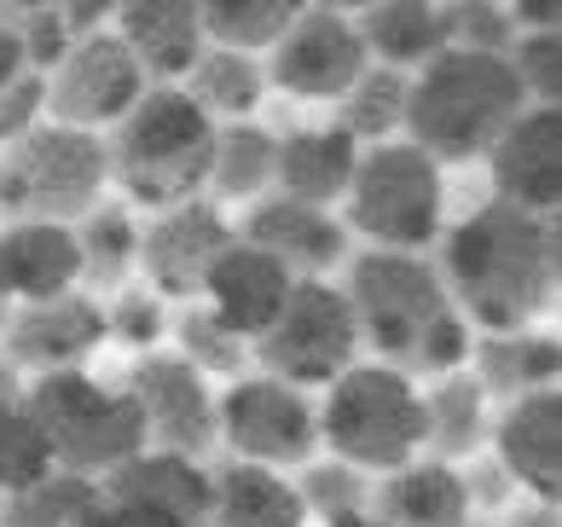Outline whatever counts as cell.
<instances>
[{
	"mask_svg": "<svg viewBox=\"0 0 562 527\" xmlns=\"http://www.w3.org/2000/svg\"><path fill=\"white\" fill-rule=\"evenodd\" d=\"M475 360V383L482 394H505V400H522L539 389H557V371H562V348L557 336H539V330H516V336H475L470 348Z\"/></svg>",
	"mask_w": 562,
	"mask_h": 527,
	"instance_id": "cell-27",
	"label": "cell"
},
{
	"mask_svg": "<svg viewBox=\"0 0 562 527\" xmlns=\"http://www.w3.org/2000/svg\"><path fill=\"white\" fill-rule=\"evenodd\" d=\"M105 186H111L105 134L41 122L35 134L0 152V215L7 221L76 226L93 203H105Z\"/></svg>",
	"mask_w": 562,
	"mask_h": 527,
	"instance_id": "cell-8",
	"label": "cell"
},
{
	"mask_svg": "<svg viewBox=\"0 0 562 527\" xmlns=\"http://www.w3.org/2000/svg\"><path fill=\"white\" fill-rule=\"evenodd\" d=\"M406 88H412V76L371 65V70L342 93V122H337V128L360 145V152H366V145L401 139V128H406Z\"/></svg>",
	"mask_w": 562,
	"mask_h": 527,
	"instance_id": "cell-33",
	"label": "cell"
},
{
	"mask_svg": "<svg viewBox=\"0 0 562 527\" xmlns=\"http://www.w3.org/2000/svg\"><path fill=\"white\" fill-rule=\"evenodd\" d=\"M371 70V53L360 41L348 7H296L290 30L279 35V47L267 53V88H279L290 99H337Z\"/></svg>",
	"mask_w": 562,
	"mask_h": 527,
	"instance_id": "cell-11",
	"label": "cell"
},
{
	"mask_svg": "<svg viewBox=\"0 0 562 527\" xmlns=\"http://www.w3.org/2000/svg\"><path fill=\"white\" fill-rule=\"evenodd\" d=\"M353 162H360V145L342 128H296V134H279L273 186H279V198L330 209V203H342L348 180H353Z\"/></svg>",
	"mask_w": 562,
	"mask_h": 527,
	"instance_id": "cell-24",
	"label": "cell"
},
{
	"mask_svg": "<svg viewBox=\"0 0 562 527\" xmlns=\"http://www.w3.org/2000/svg\"><path fill=\"white\" fill-rule=\"evenodd\" d=\"M510 41H516L510 7H498V0H464V7H452V47H464V53H498V58H505Z\"/></svg>",
	"mask_w": 562,
	"mask_h": 527,
	"instance_id": "cell-40",
	"label": "cell"
},
{
	"mask_svg": "<svg viewBox=\"0 0 562 527\" xmlns=\"http://www.w3.org/2000/svg\"><path fill=\"white\" fill-rule=\"evenodd\" d=\"M198 18H203V41L210 47L267 58L279 47V35L290 30L296 7L290 0H210V7H198Z\"/></svg>",
	"mask_w": 562,
	"mask_h": 527,
	"instance_id": "cell-32",
	"label": "cell"
},
{
	"mask_svg": "<svg viewBox=\"0 0 562 527\" xmlns=\"http://www.w3.org/2000/svg\"><path fill=\"white\" fill-rule=\"evenodd\" d=\"M261 256H273L290 279H325L330 267L348 261V226L330 209L296 203V198H261L249 203V221L238 232Z\"/></svg>",
	"mask_w": 562,
	"mask_h": 527,
	"instance_id": "cell-17",
	"label": "cell"
},
{
	"mask_svg": "<svg viewBox=\"0 0 562 527\" xmlns=\"http://www.w3.org/2000/svg\"><path fill=\"white\" fill-rule=\"evenodd\" d=\"M435 244V272L470 330L516 336L557 302V215H528L487 198Z\"/></svg>",
	"mask_w": 562,
	"mask_h": 527,
	"instance_id": "cell-1",
	"label": "cell"
},
{
	"mask_svg": "<svg viewBox=\"0 0 562 527\" xmlns=\"http://www.w3.org/2000/svg\"><path fill=\"white\" fill-rule=\"evenodd\" d=\"M0 343H7V366L12 371H81V360L105 343V307L93 296H53L35 307H18L12 325H0Z\"/></svg>",
	"mask_w": 562,
	"mask_h": 527,
	"instance_id": "cell-16",
	"label": "cell"
},
{
	"mask_svg": "<svg viewBox=\"0 0 562 527\" xmlns=\"http://www.w3.org/2000/svg\"><path fill=\"white\" fill-rule=\"evenodd\" d=\"M76 256H81V279L88 284H116L128 279V267L139 261V226L128 203H93L76 226Z\"/></svg>",
	"mask_w": 562,
	"mask_h": 527,
	"instance_id": "cell-31",
	"label": "cell"
},
{
	"mask_svg": "<svg viewBox=\"0 0 562 527\" xmlns=\"http://www.w3.org/2000/svg\"><path fill=\"white\" fill-rule=\"evenodd\" d=\"M522 111L528 93L510 58L447 47L406 88V139L429 162H482Z\"/></svg>",
	"mask_w": 562,
	"mask_h": 527,
	"instance_id": "cell-3",
	"label": "cell"
},
{
	"mask_svg": "<svg viewBox=\"0 0 562 527\" xmlns=\"http://www.w3.org/2000/svg\"><path fill=\"white\" fill-rule=\"evenodd\" d=\"M76 527H192V522H175V516H157V511H139V504H116L99 493L93 511L81 516Z\"/></svg>",
	"mask_w": 562,
	"mask_h": 527,
	"instance_id": "cell-43",
	"label": "cell"
},
{
	"mask_svg": "<svg viewBox=\"0 0 562 527\" xmlns=\"http://www.w3.org/2000/svg\"><path fill=\"white\" fill-rule=\"evenodd\" d=\"M238 232L226 226V215L210 198H192V203H175L139 232V267H145V290L151 296H169V302H192L203 296V279L210 267L226 256Z\"/></svg>",
	"mask_w": 562,
	"mask_h": 527,
	"instance_id": "cell-14",
	"label": "cell"
},
{
	"mask_svg": "<svg viewBox=\"0 0 562 527\" xmlns=\"http://www.w3.org/2000/svg\"><path fill=\"white\" fill-rule=\"evenodd\" d=\"M290 290H296V279H290L273 256H261L256 244L233 238V244H226V256L210 267V279H203V307H210L215 319L238 336V343L256 348L267 336V325L284 313Z\"/></svg>",
	"mask_w": 562,
	"mask_h": 527,
	"instance_id": "cell-18",
	"label": "cell"
},
{
	"mask_svg": "<svg viewBox=\"0 0 562 527\" xmlns=\"http://www.w3.org/2000/svg\"><path fill=\"white\" fill-rule=\"evenodd\" d=\"M99 493L116 498V504H139V511H157V516H175V522L210 527L215 481H210V463H203V458H180V452L145 447L139 458L122 463L116 475L99 481Z\"/></svg>",
	"mask_w": 562,
	"mask_h": 527,
	"instance_id": "cell-22",
	"label": "cell"
},
{
	"mask_svg": "<svg viewBox=\"0 0 562 527\" xmlns=\"http://www.w3.org/2000/svg\"><path fill=\"white\" fill-rule=\"evenodd\" d=\"M482 162L493 175V203L528 209V215H557V198H562V116L528 104V111L498 134V145Z\"/></svg>",
	"mask_w": 562,
	"mask_h": 527,
	"instance_id": "cell-15",
	"label": "cell"
},
{
	"mask_svg": "<svg viewBox=\"0 0 562 527\" xmlns=\"http://www.w3.org/2000/svg\"><path fill=\"white\" fill-rule=\"evenodd\" d=\"M470 487L458 463L412 458L383 487V527H475L470 522Z\"/></svg>",
	"mask_w": 562,
	"mask_h": 527,
	"instance_id": "cell-25",
	"label": "cell"
},
{
	"mask_svg": "<svg viewBox=\"0 0 562 527\" xmlns=\"http://www.w3.org/2000/svg\"><path fill=\"white\" fill-rule=\"evenodd\" d=\"M342 527H383L378 516H360V522H342Z\"/></svg>",
	"mask_w": 562,
	"mask_h": 527,
	"instance_id": "cell-45",
	"label": "cell"
},
{
	"mask_svg": "<svg viewBox=\"0 0 562 527\" xmlns=\"http://www.w3.org/2000/svg\"><path fill=\"white\" fill-rule=\"evenodd\" d=\"M279 175V134L261 122H226L215 128V152H210V180L203 192L221 203H261L267 186Z\"/></svg>",
	"mask_w": 562,
	"mask_h": 527,
	"instance_id": "cell-28",
	"label": "cell"
},
{
	"mask_svg": "<svg viewBox=\"0 0 562 527\" xmlns=\"http://www.w3.org/2000/svg\"><path fill=\"white\" fill-rule=\"evenodd\" d=\"M296 498H302V511L319 516L325 527L360 522L366 516V475L337 463V458H307L302 481H296Z\"/></svg>",
	"mask_w": 562,
	"mask_h": 527,
	"instance_id": "cell-35",
	"label": "cell"
},
{
	"mask_svg": "<svg viewBox=\"0 0 562 527\" xmlns=\"http://www.w3.org/2000/svg\"><path fill=\"white\" fill-rule=\"evenodd\" d=\"M186 99L198 104L203 116L226 128V122H256L261 99H267V65L226 47H203V58L186 76Z\"/></svg>",
	"mask_w": 562,
	"mask_h": 527,
	"instance_id": "cell-29",
	"label": "cell"
},
{
	"mask_svg": "<svg viewBox=\"0 0 562 527\" xmlns=\"http://www.w3.org/2000/svg\"><path fill=\"white\" fill-rule=\"evenodd\" d=\"M81 284L76 232L53 221H7L0 226V307H35L53 296H70Z\"/></svg>",
	"mask_w": 562,
	"mask_h": 527,
	"instance_id": "cell-20",
	"label": "cell"
},
{
	"mask_svg": "<svg viewBox=\"0 0 562 527\" xmlns=\"http://www.w3.org/2000/svg\"><path fill=\"white\" fill-rule=\"evenodd\" d=\"M105 336H116L122 348H134L139 360H145V354H157V343L169 336V313H162V296L122 284L116 296H111V307H105Z\"/></svg>",
	"mask_w": 562,
	"mask_h": 527,
	"instance_id": "cell-39",
	"label": "cell"
},
{
	"mask_svg": "<svg viewBox=\"0 0 562 527\" xmlns=\"http://www.w3.org/2000/svg\"><path fill=\"white\" fill-rule=\"evenodd\" d=\"M99 487L93 481H76V475H47L35 481V487H24L18 498H7V522L0 527H76L81 516L93 511Z\"/></svg>",
	"mask_w": 562,
	"mask_h": 527,
	"instance_id": "cell-36",
	"label": "cell"
},
{
	"mask_svg": "<svg viewBox=\"0 0 562 527\" xmlns=\"http://www.w3.org/2000/svg\"><path fill=\"white\" fill-rule=\"evenodd\" d=\"M366 53L383 70L418 76L429 58H441L452 47V7L441 0H378V7L353 12Z\"/></svg>",
	"mask_w": 562,
	"mask_h": 527,
	"instance_id": "cell-23",
	"label": "cell"
},
{
	"mask_svg": "<svg viewBox=\"0 0 562 527\" xmlns=\"http://www.w3.org/2000/svg\"><path fill=\"white\" fill-rule=\"evenodd\" d=\"M210 152H215V122L186 99V88H145V99L105 139L111 186L128 203L157 209V215L203 192Z\"/></svg>",
	"mask_w": 562,
	"mask_h": 527,
	"instance_id": "cell-4",
	"label": "cell"
},
{
	"mask_svg": "<svg viewBox=\"0 0 562 527\" xmlns=\"http://www.w3.org/2000/svg\"><path fill=\"white\" fill-rule=\"evenodd\" d=\"M18 35H24V58H30L35 76H53L58 58L76 47L58 7H24V12H18Z\"/></svg>",
	"mask_w": 562,
	"mask_h": 527,
	"instance_id": "cell-41",
	"label": "cell"
},
{
	"mask_svg": "<svg viewBox=\"0 0 562 527\" xmlns=\"http://www.w3.org/2000/svg\"><path fill=\"white\" fill-rule=\"evenodd\" d=\"M111 35L134 53V65L145 70L151 88H180V76H192V65L210 47L192 0H134V7H116Z\"/></svg>",
	"mask_w": 562,
	"mask_h": 527,
	"instance_id": "cell-19",
	"label": "cell"
},
{
	"mask_svg": "<svg viewBox=\"0 0 562 527\" xmlns=\"http://www.w3.org/2000/svg\"><path fill=\"white\" fill-rule=\"evenodd\" d=\"M249 360H261V377H279V383L302 389V394L337 383L348 366H360V325H353L342 284L296 279L284 313L249 348Z\"/></svg>",
	"mask_w": 562,
	"mask_h": 527,
	"instance_id": "cell-9",
	"label": "cell"
},
{
	"mask_svg": "<svg viewBox=\"0 0 562 527\" xmlns=\"http://www.w3.org/2000/svg\"><path fill=\"white\" fill-rule=\"evenodd\" d=\"M41 116H47V76H18L12 88H0V152L18 145L24 134L41 128Z\"/></svg>",
	"mask_w": 562,
	"mask_h": 527,
	"instance_id": "cell-42",
	"label": "cell"
},
{
	"mask_svg": "<svg viewBox=\"0 0 562 527\" xmlns=\"http://www.w3.org/2000/svg\"><path fill=\"white\" fill-rule=\"evenodd\" d=\"M215 498H210V527H307V511L296 498V481L279 470H256V463H233L210 470Z\"/></svg>",
	"mask_w": 562,
	"mask_h": 527,
	"instance_id": "cell-26",
	"label": "cell"
},
{
	"mask_svg": "<svg viewBox=\"0 0 562 527\" xmlns=\"http://www.w3.org/2000/svg\"><path fill=\"white\" fill-rule=\"evenodd\" d=\"M493 447H498V470L516 487H528L539 504H557V493H562V394L539 389V394L510 400V412L493 429Z\"/></svg>",
	"mask_w": 562,
	"mask_h": 527,
	"instance_id": "cell-21",
	"label": "cell"
},
{
	"mask_svg": "<svg viewBox=\"0 0 562 527\" xmlns=\"http://www.w3.org/2000/svg\"><path fill=\"white\" fill-rule=\"evenodd\" d=\"M53 475V458H47V440L30 424L24 400H0V493H24L35 481Z\"/></svg>",
	"mask_w": 562,
	"mask_h": 527,
	"instance_id": "cell-37",
	"label": "cell"
},
{
	"mask_svg": "<svg viewBox=\"0 0 562 527\" xmlns=\"http://www.w3.org/2000/svg\"><path fill=\"white\" fill-rule=\"evenodd\" d=\"M314 417L325 458L360 475H394L424 452V389L378 360H360L325 383V406H314Z\"/></svg>",
	"mask_w": 562,
	"mask_h": 527,
	"instance_id": "cell-6",
	"label": "cell"
},
{
	"mask_svg": "<svg viewBox=\"0 0 562 527\" xmlns=\"http://www.w3.org/2000/svg\"><path fill=\"white\" fill-rule=\"evenodd\" d=\"M128 394L145 417V447L180 452V458H203L221 447L215 383L198 377L186 360H175V354H145L128 371Z\"/></svg>",
	"mask_w": 562,
	"mask_h": 527,
	"instance_id": "cell-13",
	"label": "cell"
},
{
	"mask_svg": "<svg viewBox=\"0 0 562 527\" xmlns=\"http://www.w3.org/2000/svg\"><path fill=\"white\" fill-rule=\"evenodd\" d=\"M342 296L360 325V348L378 354V366L394 371H464L475 330L464 325V313L452 307L441 272L429 256H401V249H360L348 256Z\"/></svg>",
	"mask_w": 562,
	"mask_h": 527,
	"instance_id": "cell-2",
	"label": "cell"
},
{
	"mask_svg": "<svg viewBox=\"0 0 562 527\" xmlns=\"http://www.w3.org/2000/svg\"><path fill=\"white\" fill-rule=\"evenodd\" d=\"M18 76H30L24 35H18V12H0V88H12Z\"/></svg>",
	"mask_w": 562,
	"mask_h": 527,
	"instance_id": "cell-44",
	"label": "cell"
},
{
	"mask_svg": "<svg viewBox=\"0 0 562 527\" xmlns=\"http://www.w3.org/2000/svg\"><path fill=\"white\" fill-rule=\"evenodd\" d=\"M169 336H175V360H186L198 377H226V383H238L244 366H249V343H238L210 307L169 313Z\"/></svg>",
	"mask_w": 562,
	"mask_h": 527,
	"instance_id": "cell-34",
	"label": "cell"
},
{
	"mask_svg": "<svg viewBox=\"0 0 562 527\" xmlns=\"http://www.w3.org/2000/svg\"><path fill=\"white\" fill-rule=\"evenodd\" d=\"M145 88H151V81L134 65V53L122 47L111 30H99L58 58V70L47 76V111H53L58 128L99 134V128H116V122L145 99Z\"/></svg>",
	"mask_w": 562,
	"mask_h": 527,
	"instance_id": "cell-12",
	"label": "cell"
},
{
	"mask_svg": "<svg viewBox=\"0 0 562 527\" xmlns=\"http://www.w3.org/2000/svg\"><path fill=\"white\" fill-rule=\"evenodd\" d=\"M505 58H510L516 81H522L528 104H539V111H557V93H562V35H557V30L516 35Z\"/></svg>",
	"mask_w": 562,
	"mask_h": 527,
	"instance_id": "cell-38",
	"label": "cell"
},
{
	"mask_svg": "<svg viewBox=\"0 0 562 527\" xmlns=\"http://www.w3.org/2000/svg\"><path fill=\"white\" fill-rule=\"evenodd\" d=\"M487 435V394L470 371H447L435 377V389L424 394V452L435 463H458L482 447Z\"/></svg>",
	"mask_w": 562,
	"mask_h": 527,
	"instance_id": "cell-30",
	"label": "cell"
},
{
	"mask_svg": "<svg viewBox=\"0 0 562 527\" xmlns=\"http://www.w3.org/2000/svg\"><path fill=\"white\" fill-rule=\"evenodd\" d=\"M342 226H348V238L360 232L366 249L424 256V249L447 232L441 162H429L412 139L366 145L360 162H353L348 192H342Z\"/></svg>",
	"mask_w": 562,
	"mask_h": 527,
	"instance_id": "cell-7",
	"label": "cell"
},
{
	"mask_svg": "<svg viewBox=\"0 0 562 527\" xmlns=\"http://www.w3.org/2000/svg\"><path fill=\"white\" fill-rule=\"evenodd\" d=\"M215 424L233 463H256V470H302L319 452V417L314 400L302 389L279 383V377H238L215 394Z\"/></svg>",
	"mask_w": 562,
	"mask_h": 527,
	"instance_id": "cell-10",
	"label": "cell"
},
{
	"mask_svg": "<svg viewBox=\"0 0 562 527\" xmlns=\"http://www.w3.org/2000/svg\"><path fill=\"white\" fill-rule=\"evenodd\" d=\"M0 325H7V313H0Z\"/></svg>",
	"mask_w": 562,
	"mask_h": 527,
	"instance_id": "cell-46",
	"label": "cell"
},
{
	"mask_svg": "<svg viewBox=\"0 0 562 527\" xmlns=\"http://www.w3.org/2000/svg\"><path fill=\"white\" fill-rule=\"evenodd\" d=\"M24 412L47 440V458L58 475L105 481L128 458L145 452V417L128 389L99 383L93 371H47L24 383Z\"/></svg>",
	"mask_w": 562,
	"mask_h": 527,
	"instance_id": "cell-5",
	"label": "cell"
}]
</instances>
